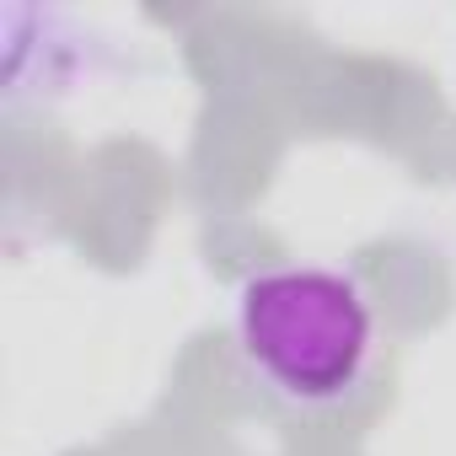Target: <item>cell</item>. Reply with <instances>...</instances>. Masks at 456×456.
I'll return each instance as SVG.
<instances>
[{
	"label": "cell",
	"instance_id": "cell-1",
	"mask_svg": "<svg viewBox=\"0 0 456 456\" xmlns=\"http://www.w3.org/2000/svg\"><path fill=\"white\" fill-rule=\"evenodd\" d=\"M242 365L296 408L344 403L376 360V312L360 280L322 264L248 274L232 306Z\"/></svg>",
	"mask_w": 456,
	"mask_h": 456
}]
</instances>
